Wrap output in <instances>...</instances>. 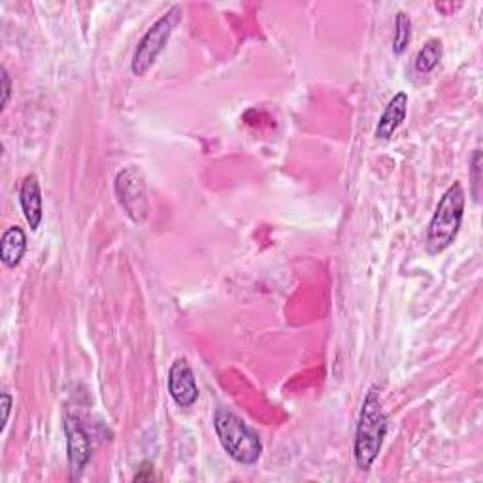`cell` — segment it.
<instances>
[{"label": "cell", "instance_id": "2", "mask_svg": "<svg viewBox=\"0 0 483 483\" xmlns=\"http://www.w3.org/2000/svg\"><path fill=\"white\" fill-rule=\"evenodd\" d=\"M213 429L230 459L252 466L262 455V442L257 432L235 412L218 408L213 413Z\"/></svg>", "mask_w": 483, "mask_h": 483}, {"label": "cell", "instance_id": "13", "mask_svg": "<svg viewBox=\"0 0 483 483\" xmlns=\"http://www.w3.org/2000/svg\"><path fill=\"white\" fill-rule=\"evenodd\" d=\"M471 171H472V195H474V201L478 203L479 201V172H481V152L479 149H476L472 159H471Z\"/></svg>", "mask_w": 483, "mask_h": 483}, {"label": "cell", "instance_id": "12", "mask_svg": "<svg viewBox=\"0 0 483 483\" xmlns=\"http://www.w3.org/2000/svg\"><path fill=\"white\" fill-rule=\"evenodd\" d=\"M412 40V20L404 12H398L395 18V38H393V52L403 55Z\"/></svg>", "mask_w": 483, "mask_h": 483}, {"label": "cell", "instance_id": "9", "mask_svg": "<svg viewBox=\"0 0 483 483\" xmlns=\"http://www.w3.org/2000/svg\"><path fill=\"white\" fill-rule=\"evenodd\" d=\"M408 115V95L404 91L396 93L387 103L386 110L381 112L376 127V138L391 140Z\"/></svg>", "mask_w": 483, "mask_h": 483}, {"label": "cell", "instance_id": "11", "mask_svg": "<svg viewBox=\"0 0 483 483\" xmlns=\"http://www.w3.org/2000/svg\"><path fill=\"white\" fill-rule=\"evenodd\" d=\"M440 61H442V40L430 38L420 49L418 57H415V71L420 74H429L437 69Z\"/></svg>", "mask_w": 483, "mask_h": 483}, {"label": "cell", "instance_id": "10", "mask_svg": "<svg viewBox=\"0 0 483 483\" xmlns=\"http://www.w3.org/2000/svg\"><path fill=\"white\" fill-rule=\"evenodd\" d=\"M27 252V235L18 225L8 227L0 238V259L8 269H15Z\"/></svg>", "mask_w": 483, "mask_h": 483}, {"label": "cell", "instance_id": "5", "mask_svg": "<svg viewBox=\"0 0 483 483\" xmlns=\"http://www.w3.org/2000/svg\"><path fill=\"white\" fill-rule=\"evenodd\" d=\"M115 195L125 213L135 223H144L149 213L147 187L138 166H127L115 176Z\"/></svg>", "mask_w": 483, "mask_h": 483}, {"label": "cell", "instance_id": "3", "mask_svg": "<svg viewBox=\"0 0 483 483\" xmlns=\"http://www.w3.org/2000/svg\"><path fill=\"white\" fill-rule=\"evenodd\" d=\"M466 195L459 181L442 195L440 203L432 213V220L427 230V252L430 255H438L452 246L459 235L462 218H464Z\"/></svg>", "mask_w": 483, "mask_h": 483}, {"label": "cell", "instance_id": "14", "mask_svg": "<svg viewBox=\"0 0 483 483\" xmlns=\"http://www.w3.org/2000/svg\"><path fill=\"white\" fill-rule=\"evenodd\" d=\"M0 79H3V103H0V110H4L12 95V79L4 66H3V71H0Z\"/></svg>", "mask_w": 483, "mask_h": 483}, {"label": "cell", "instance_id": "4", "mask_svg": "<svg viewBox=\"0 0 483 483\" xmlns=\"http://www.w3.org/2000/svg\"><path fill=\"white\" fill-rule=\"evenodd\" d=\"M181 15H183L181 6L174 4L169 12L161 15V18L147 29L146 35L140 38L135 54H132V62H130L132 74L144 78L149 71H152V66L162 54V49L166 47V44H169L172 30L181 21Z\"/></svg>", "mask_w": 483, "mask_h": 483}, {"label": "cell", "instance_id": "1", "mask_svg": "<svg viewBox=\"0 0 483 483\" xmlns=\"http://www.w3.org/2000/svg\"><path fill=\"white\" fill-rule=\"evenodd\" d=\"M386 435H387V415L383 412L378 387L372 386L362 398L354 444L355 462L362 472H369L372 469V464L376 462L381 452Z\"/></svg>", "mask_w": 483, "mask_h": 483}, {"label": "cell", "instance_id": "8", "mask_svg": "<svg viewBox=\"0 0 483 483\" xmlns=\"http://www.w3.org/2000/svg\"><path fill=\"white\" fill-rule=\"evenodd\" d=\"M20 203L25 220L32 230H37L44 220V201H42V189L40 181L35 174H29L20 191Z\"/></svg>", "mask_w": 483, "mask_h": 483}, {"label": "cell", "instance_id": "7", "mask_svg": "<svg viewBox=\"0 0 483 483\" xmlns=\"http://www.w3.org/2000/svg\"><path fill=\"white\" fill-rule=\"evenodd\" d=\"M169 393L179 408H191L196 404L201 391H198L196 378L187 359L179 357L172 362L169 371Z\"/></svg>", "mask_w": 483, "mask_h": 483}, {"label": "cell", "instance_id": "6", "mask_svg": "<svg viewBox=\"0 0 483 483\" xmlns=\"http://www.w3.org/2000/svg\"><path fill=\"white\" fill-rule=\"evenodd\" d=\"M64 437H66V455H69V464L72 471V478L79 476L86 469L93 455V442L87 429L74 415L64 418Z\"/></svg>", "mask_w": 483, "mask_h": 483}, {"label": "cell", "instance_id": "15", "mask_svg": "<svg viewBox=\"0 0 483 483\" xmlns=\"http://www.w3.org/2000/svg\"><path fill=\"white\" fill-rule=\"evenodd\" d=\"M12 403H13V398H12L10 393H3V395H0V406H3V430L6 429L8 420H10Z\"/></svg>", "mask_w": 483, "mask_h": 483}]
</instances>
